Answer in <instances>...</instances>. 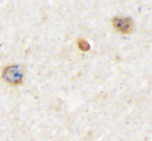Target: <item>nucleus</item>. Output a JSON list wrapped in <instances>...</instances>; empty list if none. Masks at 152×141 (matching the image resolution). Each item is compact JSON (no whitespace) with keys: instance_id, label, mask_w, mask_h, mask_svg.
Instances as JSON below:
<instances>
[{"instance_id":"obj_1","label":"nucleus","mask_w":152,"mask_h":141,"mask_svg":"<svg viewBox=\"0 0 152 141\" xmlns=\"http://www.w3.org/2000/svg\"><path fill=\"white\" fill-rule=\"evenodd\" d=\"M2 79L10 85H21L24 79V70L19 65H7L2 70Z\"/></svg>"},{"instance_id":"obj_2","label":"nucleus","mask_w":152,"mask_h":141,"mask_svg":"<svg viewBox=\"0 0 152 141\" xmlns=\"http://www.w3.org/2000/svg\"><path fill=\"white\" fill-rule=\"evenodd\" d=\"M112 24L117 31L123 33V35H128L134 28V20L129 17L116 16L112 19Z\"/></svg>"},{"instance_id":"obj_3","label":"nucleus","mask_w":152,"mask_h":141,"mask_svg":"<svg viewBox=\"0 0 152 141\" xmlns=\"http://www.w3.org/2000/svg\"><path fill=\"white\" fill-rule=\"evenodd\" d=\"M77 45H78L79 49L84 51V52L90 50V45H89V43L87 42L86 40H84V38H78V40H77Z\"/></svg>"}]
</instances>
